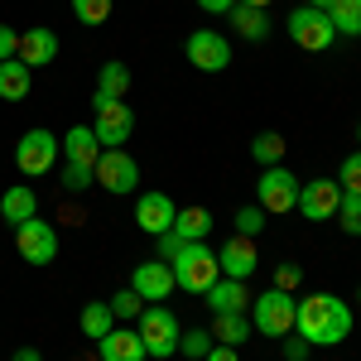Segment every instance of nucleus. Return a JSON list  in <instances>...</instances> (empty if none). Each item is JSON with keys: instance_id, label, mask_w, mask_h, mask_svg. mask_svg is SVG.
Listing matches in <instances>:
<instances>
[{"instance_id": "a18cd8bd", "label": "nucleus", "mask_w": 361, "mask_h": 361, "mask_svg": "<svg viewBox=\"0 0 361 361\" xmlns=\"http://www.w3.org/2000/svg\"><path fill=\"white\" fill-rule=\"evenodd\" d=\"M357 304H361V289H357Z\"/></svg>"}, {"instance_id": "ddd939ff", "label": "nucleus", "mask_w": 361, "mask_h": 361, "mask_svg": "<svg viewBox=\"0 0 361 361\" xmlns=\"http://www.w3.org/2000/svg\"><path fill=\"white\" fill-rule=\"evenodd\" d=\"M130 289H135L145 304H159V299H169L178 284H173V270H169V260H140L135 270H130Z\"/></svg>"}, {"instance_id": "f704fd0d", "label": "nucleus", "mask_w": 361, "mask_h": 361, "mask_svg": "<svg viewBox=\"0 0 361 361\" xmlns=\"http://www.w3.org/2000/svg\"><path fill=\"white\" fill-rule=\"evenodd\" d=\"M97 178H92V169H82V164H63V188L68 193H82V188H92Z\"/></svg>"}, {"instance_id": "aec40b11", "label": "nucleus", "mask_w": 361, "mask_h": 361, "mask_svg": "<svg viewBox=\"0 0 361 361\" xmlns=\"http://www.w3.org/2000/svg\"><path fill=\"white\" fill-rule=\"evenodd\" d=\"M29 217H39V197H34V188H29V183H10V188L0 193V222L20 226V222H29Z\"/></svg>"}, {"instance_id": "20e7f679", "label": "nucleus", "mask_w": 361, "mask_h": 361, "mask_svg": "<svg viewBox=\"0 0 361 361\" xmlns=\"http://www.w3.org/2000/svg\"><path fill=\"white\" fill-rule=\"evenodd\" d=\"M294 308H299L294 294H284V289H265V294L250 299V328L265 333V337H289V333H294Z\"/></svg>"}, {"instance_id": "1a4fd4ad", "label": "nucleus", "mask_w": 361, "mask_h": 361, "mask_svg": "<svg viewBox=\"0 0 361 361\" xmlns=\"http://www.w3.org/2000/svg\"><path fill=\"white\" fill-rule=\"evenodd\" d=\"M92 178H97V188H106L111 197H126L140 188V164L126 154V149H102V159L92 169Z\"/></svg>"}, {"instance_id": "4c0bfd02", "label": "nucleus", "mask_w": 361, "mask_h": 361, "mask_svg": "<svg viewBox=\"0 0 361 361\" xmlns=\"http://www.w3.org/2000/svg\"><path fill=\"white\" fill-rule=\"evenodd\" d=\"M178 250H183V236H173V231H164V236H159V260H173Z\"/></svg>"}, {"instance_id": "5701e85b", "label": "nucleus", "mask_w": 361, "mask_h": 361, "mask_svg": "<svg viewBox=\"0 0 361 361\" xmlns=\"http://www.w3.org/2000/svg\"><path fill=\"white\" fill-rule=\"evenodd\" d=\"M169 231L183 236V241H207L212 236V212L207 207H178V217H173Z\"/></svg>"}, {"instance_id": "a19ab883", "label": "nucleus", "mask_w": 361, "mask_h": 361, "mask_svg": "<svg viewBox=\"0 0 361 361\" xmlns=\"http://www.w3.org/2000/svg\"><path fill=\"white\" fill-rule=\"evenodd\" d=\"M202 361H241V357H236V347H222V342H217V347H212Z\"/></svg>"}, {"instance_id": "412c9836", "label": "nucleus", "mask_w": 361, "mask_h": 361, "mask_svg": "<svg viewBox=\"0 0 361 361\" xmlns=\"http://www.w3.org/2000/svg\"><path fill=\"white\" fill-rule=\"evenodd\" d=\"M29 87H34V68H25L20 58H5L0 63V97L5 102H25Z\"/></svg>"}, {"instance_id": "f8f14e48", "label": "nucleus", "mask_w": 361, "mask_h": 361, "mask_svg": "<svg viewBox=\"0 0 361 361\" xmlns=\"http://www.w3.org/2000/svg\"><path fill=\"white\" fill-rule=\"evenodd\" d=\"M337 202H342L337 178H308V183H299L294 212H304V222H328V217H337Z\"/></svg>"}, {"instance_id": "e433bc0d", "label": "nucleus", "mask_w": 361, "mask_h": 361, "mask_svg": "<svg viewBox=\"0 0 361 361\" xmlns=\"http://www.w3.org/2000/svg\"><path fill=\"white\" fill-rule=\"evenodd\" d=\"M15 54H20V29L0 25V63H5V58H15Z\"/></svg>"}, {"instance_id": "7ed1b4c3", "label": "nucleus", "mask_w": 361, "mask_h": 361, "mask_svg": "<svg viewBox=\"0 0 361 361\" xmlns=\"http://www.w3.org/2000/svg\"><path fill=\"white\" fill-rule=\"evenodd\" d=\"M140 328V342H145V352L154 361H164V357H173L178 352V337H183V323L173 318V308H164V304H145V313L135 318Z\"/></svg>"}, {"instance_id": "ea45409f", "label": "nucleus", "mask_w": 361, "mask_h": 361, "mask_svg": "<svg viewBox=\"0 0 361 361\" xmlns=\"http://www.w3.org/2000/svg\"><path fill=\"white\" fill-rule=\"evenodd\" d=\"M236 0H197V10H207V15H226Z\"/></svg>"}, {"instance_id": "c9c22d12", "label": "nucleus", "mask_w": 361, "mask_h": 361, "mask_svg": "<svg viewBox=\"0 0 361 361\" xmlns=\"http://www.w3.org/2000/svg\"><path fill=\"white\" fill-rule=\"evenodd\" d=\"M299 279H304V270H299L294 260H284V265L275 270V289H284V294H294V289H299Z\"/></svg>"}, {"instance_id": "c03bdc74", "label": "nucleus", "mask_w": 361, "mask_h": 361, "mask_svg": "<svg viewBox=\"0 0 361 361\" xmlns=\"http://www.w3.org/2000/svg\"><path fill=\"white\" fill-rule=\"evenodd\" d=\"M304 5H313V10H328V5H333V0H304Z\"/></svg>"}, {"instance_id": "6e6552de", "label": "nucleus", "mask_w": 361, "mask_h": 361, "mask_svg": "<svg viewBox=\"0 0 361 361\" xmlns=\"http://www.w3.org/2000/svg\"><path fill=\"white\" fill-rule=\"evenodd\" d=\"M255 202L270 212V217H279V212H294V202H299V178L289 173L284 164H270L260 169V183H255Z\"/></svg>"}, {"instance_id": "473e14b6", "label": "nucleus", "mask_w": 361, "mask_h": 361, "mask_svg": "<svg viewBox=\"0 0 361 361\" xmlns=\"http://www.w3.org/2000/svg\"><path fill=\"white\" fill-rule=\"evenodd\" d=\"M106 304H111L116 323H121V318H140V313H145V299H140L130 284H126V289H116V299H106Z\"/></svg>"}, {"instance_id": "c85d7f7f", "label": "nucleus", "mask_w": 361, "mask_h": 361, "mask_svg": "<svg viewBox=\"0 0 361 361\" xmlns=\"http://www.w3.org/2000/svg\"><path fill=\"white\" fill-rule=\"evenodd\" d=\"M250 154H255V164L270 169L284 159V135H275V130H265V135H255V145H250Z\"/></svg>"}, {"instance_id": "cd10ccee", "label": "nucleus", "mask_w": 361, "mask_h": 361, "mask_svg": "<svg viewBox=\"0 0 361 361\" xmlns=\"http://www.w3.org/2000/svg\"><path fill=\"white\" fill-rule=\"evenodd\" d=\"M217 347V337H212V328H183V337H178V352L188 361H202L207 352Z\"/></svg>"}, {"instance_id": "6ab92c4d", "label": "nucleus", "mask_w": 361, "mask_h": 361, "mask_svg": "<svg viewBox=\"0 0 361 361\" xmlns=\"http://www.w3.org/2000/svg\"><path fill=\"white\" fill-rule=\"evenodd\" d=\"M202 299H207V308H212V313H246L255 294L246 289V279H226L222 275L212 289H207V294H202Z\"/></svg>"}, {"instance_id": "0eeeda50", "label": "nucleus", "mask_w": 361, "mask_h": 361, "mask_svg": "<svg viewBox=\"0 0 361 361\" xmlns=\"http://www.w3.org/2000/svg\"><path fill=\"white\" fill-rule=\"evenodd\" d=\"M92 130L102 140V149H121L130 130H135V111L126 102H106V97H92Z\"/></svg>"}, {"instance_id": "37998d69", "label": "nucleus", "mask_w": 361, "mask_h": 361, "mask_svg": "<svg viewBox=\"0 0 361 361\" xmlns=\"http://www.w3.org/2000/svg\"><path fill=\"white\" fill-rule=\"evenodd\" d=\"M236 5H255V10H270L275 0H236Z\"/></svg>"}, {"instance_id": "2eb2a0df", "label": "nucleus", "mask_w": 361, "mask_h": 361, "mask_svg": "<svg viewBox=\"0 0 361 361\" xmlns=\"http://www.w3.org/2000/svg\"><path fill=\"white\" fill-rule=\"evenodd\" d=\"M178 217V202L169 193H140L135 197V226L140 231H149V236H164L169 226Z\"/></svg>"}, {"instance_id": "f03ea898", "label": "nucleus", "mask_w": 361, "mask_h": 361, "mask_svg": "<svg viewBox=\"0 0 361 361\" xmlns=\"http://www.w3.org/2000/svg\"><path fill=\"white\" fill-rule=\"evenodd\" d=\"M169 270H173V284H178L183 294H207V289L222 279L217 250L207 246V241H183V250L169 260Z\"/></svg>"}, {"instance_id": "a211bd4d", "label": "nucleus", "mask_w": 361, "mask_h": 361, "mask_svg": "<svg viewBox=\"0 0 361 361\" xmlns=\"http://www.w3.org/2000/svg\"><path fill=\"white\" fill-rule=\"evenodd\" d=\"M58 145H63V159H68V164L97 169V159H102V140H97V130H92V126H73V130L58 140Z\"/></svg>"}, {"instance_id": "b1692460", "label": "nucleus", "mask_w": 361, "mask_h": 361, "mask_svg": "<svg viewBox=\"0 0 361 361\" xmlns=\"http://www.w3.org/2000/svg\"><path fill=\"white\" fill-rule=\"evenodd\" d=\"M226 15H231V29H236L246 44H260V39L270 34V20H265V10H255V5H231Z\"/></svg>"}, {"instance_id": "dca6fc26", "label": "nucleus", "mask_w": 361, "mask_h": 361, "mask_svg": "<svg viewBox=\"0 0 361 361\" xmlns=\"http://www.w3.org/2000/svg\"><path fill=\"white\" fill-rule=\"evenodd\" d=\"M92 347H97V361H145L149 357L145 342H140V333L135 328H121V323H116L102 342H92Z\"/></svg>"}, {"instance_id": "79ce46f5", "label": "nucleus", "mask_w": 361, "mask_h": 361, "mask_svg": "<svg viewBox=\"0 0 361 361\" xmlns=\"http://www.w3.org/2000/svg\"><path fill=\"white\" fill-rule=\"evenodd\" d=\"M10 361H44V357H39V347H20V352H15Z\"/></svg>"}, {"instance_id": "49530a36", "label": "nucleus", "mask_w": 361, "mask_h": 361, "mask_svg": "<svg viewBox=\"0 0 361 361\" xmlns=\"http://www.w3.org/2000/svg\"><path fill=\"white\" fill-rule=\"evenodd\" d=\"M357 140H361V126H357Z\"/></svg>"}, {"instance_id": "72a5a7b5", "label": "nucleus", "mask_w": 361, "mask_h": 361, "mask_svg": "<svg viewBox=\"0 0 361 361\" xmlns=\"http://www.w3.org/2000/svg\"><path fill=\"white\" fill-rule=\"evenodd\" d=\"M337 183H342V193H357V197H361V149L342 159V169H337Z\"/></svg>"}, {"instance_id": "a878e982", "label": "nucleus", "mask_w": 361, "mask_h": 361, "mask_svg": "<svg viewBox=\"0 0 361 361\" xmlns=\"http://www.w3.org/2000/svg\"><path fill=\"white\" fill-rule=\"evenodd\" d=\"M328 20H333L337 34L361 39V0H333V5H328Z\"/></svg>"}, {"instance_id": "2f4dec72", "label": "nucleus", "mask_w": 361, "mask_h": 361, "mask_svg": "<svg viewBox=\"0 0 361 361\" xmlns=\"http://www.w3.org/2000/svg\"><path fill=\"white\" fill-rule=\"evenodd\" d=\"M337 226L347 236H361V197L357 193H342V202H337Z\"/></svg>"}, {"instance_id": "4468645a", "label": "nucleus", "mask_w": 361, "mask_h": 361, "mask_svg": "<svg viewBox=\"0 0 361 361\" xmlns=\"http://www.w3.org/2000/svg\"><path fill=\"white\" fill-rule=\"evenodd\" d=\"M217 265H222L226 279H250L255 270H260V250H255V241L250 236H226V246L217 250Z\"/></svg>"}, {"instance_id": "f3484780", "label": "nucleus", "mask_w": 361, "mask_h": 361, "mask_svg": "<svg viewBox=\"0 0 361 361\" xmlns=\"http://www.w3.org/2000/svg\"><path fill=\"white\" fill-rule=\"evenodd\" d=\"M20 63H25V68H49V63H54L58 58V34L54 29H25V34H20Z\"/></svg>"}, {"instance_id": "39448f33", "label": "nucleus", "mask_w": 361, "mask_h": 361, "mask_svg": "<svg viewBox=\"0 0 361 361\" xmlns=\"http://www.w3.org/2000/svg\"><path fill=\"white\" fill-rule=\"evenodd\" d=\"M58 159H63V145H58V135H54V130H44V126L25 130L20 145H15V164H20L25 178H44Z\"/></svg>"}, {"instance_id": "4be33fe9", "label": "nucleus", "mask_w": 361, "mask_h": 361, "mask_svg": "<svg viewBox=\"0 0 361 361\" xmlns=\"http://www.w3.org/2000/svg\"><path fill=\"white\" fill-rule=\"evenodd\" d=\"M250 313H212V337L222 342V347H241L250 342Z\"/></svg>"}, {"instance_id": "423d86ee", "label": "nucleus", "mask_w": 361, "mask_h": 361, "mask_svg": "<svg viewBox=\"0 0 361 361\" xmlns=\"http://www.w3.org/2000/svg\"><path fill=\"white\" fill-rule=\"evenodd\" d=\"M284 29H289V39H294L304 54H323V49H333V39H337L328 10H313V5H299V10L284 20Z\"/></svg>"}, {"instance_id": "9b49d317", "label": "nucleus", "mask_w": 361, "mask_h": 361, "mask_svg": "<svg viewBox=\"0 0 361 361\" xmlns=\"http://www.w3.org/2000/svg\"><path fill=\"white\" fill-rule=\"evenodd\" d=\"M183 58L193 63L197 73H222L226 63H231V44H226V34H217V29H193L188 44H183Z\"/></svg>"}, {"instance_id": "393cba45", "label": "nucleus", "mask_w": 361, "mask_h": 361, "mask_svg": "<svg viewBox=\"0 0 361 361\" xmlns=\"http://www.w3.org/2000/svg\"><path fill=\"white\" fill-rule=\"evenodd\" d=\"M126 92H130V68L126 63H102V73H97V92L92 97H106V102H126Z\"/></svg>"}, {"instance_id": "bb28decb", "label": "nucleus", "mask_w": 361, "mask_h": 361, "mask_svg": "<svg viewBox=\"0 0 361 361\" xmlns=\"http://www.w3.org/2000/svg\"><path fill=\"white\" fill-rule=\"evenodd\" d=\"M116 328V313L111 304H87L82 308V337H92V342H102V337Z\"/></svg>"}, {"instance_id": "f257e3e1", "label": "nucleus", "mask_w": 361, "mask_h": 361, "mask_svg": "<svg viewBox=\"0 0 361 361\" xmlns=\"http://www.w3.org/2000/svg\"><path fill=\"white\" fill-rule=\"evenodd\" d=\"M294 333L304 337L308 347H337L352 337V308L337 294H308L294 308Z\"/></svg>"}, {"instance_id": "9d476101", "label": "nucleus", "mask_w": 361, "mask_h": 361, "mask_svg": "<svg viewBox=\"0 0 361 361\" xmlns=\"http://www.w3.org/2000/svg\"><path fill=\"white\" fill-rule=\"evenodd\" d=\"M15 250H20V260H29V265H54V260H58V231H54V222H44V217L20 222V226H15Z\"/></svg>"}, {"instance_id": "58836bf2", "label": "nucleus", "mask_w": 361, "mask_h": 361, "mask_svg": "<svg viewBox=\"0 0 361 361\" xmlns=\"http://www.w3.org/2000/svg\"><path fill=\"white\" fill-rule=\"evenodd\" d=\"M284 357L289 361H308V342L304 337H284Z\"/></svg>"}, {"instance_id": "7c9ffc66", "label": "nucleus", "mask_w": 361, "mask_h": 361, "mask_svg": "<svg viewBox=\"0 0 361 361\" xmlns=\"http://www.w3.org/2000/svg\"><path fill=\"white\" fill-rule=\"evenodd\" d=\"M265 222H270V212H265L260 202H250V207L236 212V236H250V241H255V236L265 231Z\"/></svg>"}, {"instance_id": "c756f323", "label": "nucleus", "mask_w": 361, "mask_h": 361, "mask_svg": "<svg viewBox=\"0 0 361 361\" xmlns=\"http://www.w3.org/2000/svg\"><path fill=\"white\" fill-rule=\"evenodd\" d=\"M73 5V15L82 20V25H106L116 10V0H68Z\"/></svg>"}]
</instances>
